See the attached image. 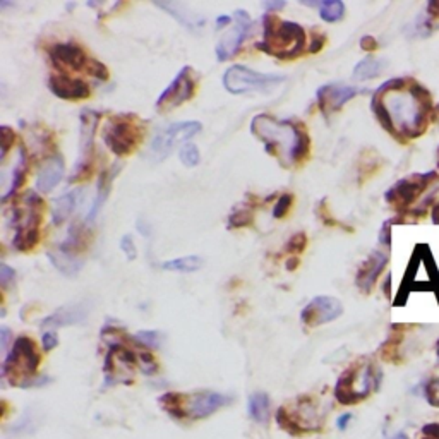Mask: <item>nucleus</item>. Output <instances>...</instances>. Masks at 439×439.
Wrapping results in <instances>:
<instances>
[{
  "mask_svg": "<svg viewBox=\"0 0 439 439\" xmlns=\"http://www.w3.org/2000/svg\"><path fill=\"white\" fill-rule=\"evenodd\" d=\"M371 110L388 134L409 141L427 131L434 106L422 84L409 77H395L374 91Z\"/></svg>",
  "mask_w": 439,
  "mask_h": 439,
  "instance_id": "obj_1",
  "label": "nucleus"
},
{
  "mask_svg": "<svg viewBox=\"0 0 439 439\" xmlns=\"http://www.w3.org/2000/svg\"><path fill=\"white\" fill-rule=\"evenodd\" d=\"M251 134L263 142L264 151L283 169H294L308 160L310 139L301 124L280 120L270 113H259L251 120Z\"/></svg>",
  "mask_w": 439,
  "mask_h": 439,
  "instance_id": "obj_2",
  "label": "nucleus"
},
{
  "mask_svg": "<svg viewBox=\"0 0 439 439\" xmlns=\"http://www.w3.org/2000/svg\"><path fill=\"white\" fill-rule=\"evenodd\" d=\"M304 45L306 31L301 24L281 21L277 14H264L263 40L256 48L280 60H292L302 55Z\"/></svg>",
  "mask_w": 439,
  "mask_h": 439,
  "instance_id": "obj_3",
  "label": "nucleus"
},
{
  "mask_svg": "<svg viewBox=\"0 0 439 439\" xmlns=\"http://www.w3.org/2000/svg\"><path fill=\"white\" fill-rule=\"evenodd\" d=\"M44 199L33 191L24 192L10 208V225L14 228L12 247L30 252L40 242V225L44 218Z\"/></svg>",
  "mask_w": 439,
  "mask_h": 439,
  "instance_id": "obj_4",
  "label": "nucleus"
},
{
  "mask_svg": "<svg viewBox=\"0 0 439 439\" xmlns=\"http://www.w3.org/2000/svg\"><path fill=\"white\" fill-rule=\"evenodd\" d=\"M230 398L215 391H198V393H167L160 398V405L177 419H205L228 405Z\"/></svg>",
  "mask_w": 439,
  "mask_h": 439,
  "instance_id": "obj_5",
  "label": "nucleus"
},
{
  "mask_svg": "<svg viewBox=\"0 0 439 439\" xmlns=\"http://www.w3.org/2000/svg\"><path fill=\"white\" fill-rule=\"evenodd\" d=\"M41 364V355L37 344L30 337H17L6 360H3V377L14 386H31Z\"/></svg>",
  "mask_w": 439,
  "mask_h": 439,
  "instance_id": "obj_6",
  "label": "nucleus"
},
{
  "mask_svg": "<svg viewBox=\"0 0 439 439\" xmlns=\"http://www.w3.org/2000/svg\"><path fill=\"white\" fill-rule=\"evenodd\" d=\"M380 384V371L369 360H360L348 367L335 386V396L344 405L366 400Z\"/></svg>",
  "mask_w": 439,
  "mask_h": 439,
  "instance_id": "obj_7",
  "label": "nucleus"
},
{
  "mask_svg": "<svg viewBox=\"0 0 439 439\" xmlns=\"http://www.w3.org/2000/svg\"><path fill=\"white\" fill-rule=\"evenodd\" d=\"M48 59L59 73L74 71V73H86L96 77L98 81H109V69L100 60L91 59L86 50L76 41H64V44H53L46 48Z\"/></svg>",
  "mask_w": 439,
  "mask_h": 439,
  "instance_id": "obj_8",
  "label": "nucleus"
},
{
  "mask_svg": "<svg viewBox=\"0 0 439 439\" xmlns=\"http://www.w3.org/2000/svg\"><path fill=\"white\" fill-rule=\"evenodd\" d=\"M144 127L134 113H117L109 117L103 129V141L106 148L117 156H127L141 142Z\"/></svg>",
  "mask_w": 439,
  "mask_h": 439,
  "instance_id": "obj_9",
  "label": "nucleus"
},
{
  "mask_svg": "<svg viewBox=\"0 0 439 439\" xmlns=\"http://www.w3.org/2000/svg\"><path fill=\"white\" fill-rule=\"evenodd\" d=\"M287 77L281 74H264L249 67L232 66L223 74V86L232 95H247V93H270L271 89L285 83Z\"/></svg>",
  "mask_w": 439,
  "mask_h": 439,
  "instance_id": "obj_10",
  "label": "nucleus"
},
{
  "mask_svg": "<svg viewBox=\"0 0 439 439\" xmlns=\"http://www.w3.org/2000/svg\"><path fill=\"white\" fill-rule=\"evenodd\" d=\"M203 129L201 122L198 120H185V122H174L170 126L163 127L158 134L153 138L149 144V158L153 162H162L165 160L178 144L184 146L185 142H191L196 134Z\"/></svg>",
  "mask_w": 439,
  "mask_h": 439,
  "instance_id": "obj_11",
  "label": "nucleus"
},
{
  "mask_svg": "<svg viewBox=\"0 0 439 439\" xmlns=\"http://www.w3.org/2000/svg\"><path fill=\"white\" fill-rule=\"evenodd\" d=\"M100 119H102V113L96 110L84 109L80 113V156H77L76 169L69 177V182L86 178L91 172L93 160H95V136Z\"/></svg>",
  "mask_w": 439,
  "mask_h": 439,
  "instance_id": "obj_12",
  "label": "nucleus"
},
{
  "mask_svg": "<svg viewBox=\"0 0 439 439\" xmlns=\"http://www.w3.org/2000/svg\"><path fill=\"white\" fill-rule=\"evenodd\" d=\"M436 178V172H426V174H413V176L400 178L395 182L384 194V199L390 206H393L398 212H405L409 209L413 203L419 199L427 189V185Z\"/></svg>",
  "mask_w": 439,
  "mask_h": 439,
  "instance_id": "obj_13",
  "label": "nucleus"
},
{
  "mask_svg": "<svg viewBox=\"0 0 439 439\" xmlns=\"http://www.w3.org/2000/svg\"><path fill=\"white\" fill-rule=\"evenodd\" d=\"M196 74L194 69L185 66L180 73L174 77L172 83L162 91V95L156 100V110L158 112H170L177 106L184 105L185 102L194 96L196 93Z\"/></svg>",
  "mask_w": 439,
  "mask_h": 439,
  "instance_id": "obj_14",
  "label": "nucleus"
},
{
  "mask_svg": "<svg viewBox=\"0 0 439 439\" xmlns=\"http://www.w3.org/2000/svg\"><path fill=\"white\" fill-rule=\"evenodd\" d=\"M234 19L235 26L232 28L230 31H227V33L220 38L218 45H216V59H218L220 62H227V60L234 59L239 53V50H241L242 44L245 41V38L251 33L252 23L247 10L237 9L234 12Z\"/></svg>",
  "mask_w": 439,
  "mask_h": 439,
  "instance_id": "obj_15",
  "label": "nucleus"
},
{
  "mask_svg": "<svg viewBox=\"0 0 439 439\" xmlns=\"http://www.w3.org/2000/svg\"><path fill=\"white\" fill-rule=\"evenodd\" d=\"M344 314V306L338 299L330 295H317L302 309L301 319L308 328H317L331 323Z\"/></svg>",
  "mask_w": 439,
  "mask_h": 439,
  "instance_id": "obj_16",
  "label": "nucleus"
},
{
  "mask_svg": "<svg viewBox=\"0 0 439 439\" xmlns=\"http://www.w3.org/2000/svg\"><path fill=\"white\" fill-rule=\"evenodd\" d=\"M360 93L359 88L348 86V84L342 83H330L324 84L317 89L316 100H317V109L321 110L324 117H330L331 113L338 112L340 109H344L351 100L355 98Z\"/></svg>",
  "mask_w": 439,
  "mask_h": 439,
  "instance_id": "obj_17",
  "label": "nucleus"
},
{
  "mask_svg": "<svg viewBox=\"0 0 439 439\" xmlns=\"http://www.w3.org/2000/svg\"><path fill=\"white\" fill-rule=\"evenodd\" d=\"M48 89L57 98L69 100V102L86 100L91 96V88H89L88 83L64 73H57L50 76Z\"/></svg>",
  "mask_w": 439,
  "mask_h": 439,
  "instance_id": "obj_18",
  "label": "nucleus"
},
{
  "mask_svg": "<svg viewBox=\"0 0 439 439\" xmlns=\"http://www.w3.org/2000/svg\"><path fill=\"white\" fill-rule=\"evenodd\" d=\"M388 264V256L384 252L374 251L369 258L360 264L359 271H357L355 277V285L364 292V294H369L373 290V287L376 285L377 278L383 273V270Z\"/></svg>",
  "mask_w": 439,
  "mask_h": 439,
  "instance_id": "obj_19",
  "label": "nucleus"
},
{
  "mask_svg": "<svg viewBox=\"0 0 439 439\" xmlns=\"http://www.w3.org/2000/svg\"><path fill=\"white\" fill-rule=\"evenodd\" d=\"M89 308L86 304H73L64 306V308L57 309L55 312L46 316L41 321V328L46 330H57V328L69 326V324H80L88 317Z\"/></svg>",
  "mask_w": 439,
  "mask_h": 439,
  "instance_id": "obj_20",
  "label": "nucleus"
},
{
  "mask_svg": "<svg viewBox=\"0 0 439 439\" xmlns=\"http://www.w3.org/2000/svg\"><path fill=\"white\" fill-rule=\"evenodd\" d=\"M64 172H66V165H64V158L59 153H55V155H52L50 158H46L44 165H41L40 172H38V191H40L41 194L53 191V189L60 184V180H62Z\"/></svg>",
  "mask_w": 439,
  "mask_h": 439,
  "instance_id": "obj_21",
  "label": "nucleus"
},
{
  "mask_svg": "<svg viewBox=\"0 0 439 439\" xmlns=\"http://www.w3.org/2000/svg\"><path fill=\"white\" fill-rule=\"evenodd\" d=\"M119 170H120V165H119V163H115V167H113L112 170H103V172L100 174L98 184H96L95 201H93V206L89 208V213H88V216H86L88 223H93V221L96 220V216H98L100 209L103 208V205H105L106 199H109L110 191H112L113 178L117 177Z\"/></svg>",
  "mask_w": 439,
  "mask_h": 439,
  "instance_id": "obj_22",
  "label": "nucleus"
},
{
  "mask_svg": "<svg viewBox=\"0 0 439 439\" xmlns=\"http://www.w3.org/2000/svg\"><path fill=\"white\" fill-rule=\"evenodd\" d=\"M46 256H48L52 266L59 270L62 274H66V277H77V273L83 270V261L74 252L57 247L53 251L46 252Z\"/></svg>",
  "mask_w": 439,
  "mask_h": 439,
  "instance_id": "obj_23",
  "label": "nucleus"
},
{
  "mask_svg": "<svg viewBox=\"0 0 439 439\" xmlns=\"http://www.w3.org/2000/svg\"><path fill=\"white\" fill-rule=\"evenodd\" d=\"M156 6L160 9L167 10L172 17H176L180 24H184L185 28L189 30H199L201 26H205V17H201L199 14H194L187 6L184 3H178V2H156Z\"/></svg>",
  "mask_w": 439,
  "mask_h": 439,
  "instance_id": "obj_24",
  "label": "nucleus"
},
{
  "mask_svg": "<svg viewBox=\"0 0 439 439\" xmlns=\"http://www.w3.org/2000/svg\"><path fill=\"white\" fill-rule=\"evenodd\" d=\"M77 192H66L60 198H57L52 205V223L55 227H60L64 221L69 220V216L73 215L74 209H76L77 205Z\"/></svg>",
  "mask_w": 439,
  "mask_h": 439,
  "instance_id": "obj_25",
  "label": "nucleus"
},
{
  "mask_svg": "<svg viewBox=\"0 0 439 439\" xmlns=\"http://www.w3.org/2000/svg\"><path fill=\"white\" fill-rule=\"evenodd\" d=\"M247 410L252 420H256V422L259 424H268V420H270V412H271L270 396L263 393V391L252 393L247 402Z\"/></svg>",
  "mask_w": 439,
  "mask_h": 439,
  "instance_id": "obj_26",
  "label": "nucleus"
},
{
  "mask_svg": "<svg viewBox=\"0 0 439 439\" xmlns=\"http://www.w3.org/2000/svg\"><path fill=\"white\" fill-rule=\"evenodd\" d=\"M381 71H383V60L376 59L373 55H367L366 59H362L353 67L352 76L357 81H369L380 76Z\"/></svg>",
  "mask_w": 439,
  "mask_h": 439,
  "instance_id": "obj_27",
  "label": "nucleus"
},
{
  "mask_svg": "<svg viewBox=\"0 0 439 439\" xmlns=\"http://www.w3.org/2000/svg\"><path fill=\"white\" fill-rule=\"evenodd\" d=\"M28 151L24 149V146H21V151H19V162H17L16 169H14L12 172V180H10V185H9V191H7V194L2 198V203H6L7 199L12 198L14 194L17 192V189L21 187V185L24 184V180H26V176H28Z\"/></svg>",
  "mask_w": 439,
  "mask_h": 439,
  "instance_id": "obj_28",
  "label": "nucleus"
},
{
  "mask_svg": "<svg viewBox=\"0 0 439 439\" xmlns=\"http://www.w3.org/2000/svg\"><path fill=\"white\" fill-rule=\"evenodd\" d=\"M163 270L178 271V273H192L203 268V258L199 256H184V258H176L162 264Z\"/></svg>",
  "mask_w": 439,
  "mask_h": 439,
  "instance_id": "obj_29",
  "label": "nucleus"
},
{
  "mask_svg": "<svg viewBox=\"0 0 439 439\" xmlns=\"http://www.w3.org/2000/svg\"><path fill=\"white\" fill-rule=\"evenodd\" d=\"M84 239H86V232H84L83 225L74 223L73 227L69 228V235H67L66 241H64L60 245H57V247L64 249V251L74 252V254H76V252L80 251V249L83 247L84 244H86V241H84Z\"/></svg>",
  "mask_w": 439,
  "mask_h": 439,
  "instance_id": "obj_30",
  "label": "nucleus"
},
{
  "mask_svg": "<svg viewBox=\"0 0 439 439\" xmlns=\"http://www.w3.org/2000/svg\"><path fill=\"white\" fill-rule=\"evenodd\" d=\"M345 16V3L340 0H326L319 7V17L324 23H338Z\"/></svg>",
  "mask_w": 439,
  "mask_h": 439,
  "instance_id": "obj_31",
  "label": "nucleus"
},
{
  "mask_svg": "<svg viewBox=\"0 0 439 439\" xmlns=\"http://www.w3.org/2000/svg\"><path fill=\"white\" fill-rule=\"evenodd\" d=\"M252 221H254V215H252L251 208L247 206H237L234 212L230 213L228 216V230L232 228H245V227H251Z\"/></svg>",
  "mask_w": 439,
  "mask_h": 439,
  "instance_id": "obj_32",
  "label": "nucleus"
},
{
  "mask_svg": "<svg viewBox=\"0 0 439 439\" xmlns=\"http://www.w3.org/2000/svg\"><path fill=\"white\" fill-rule=\"evenodd\" d=\"M178 160H180L184 167L192 169V167H198L199 162H201V153H199V148L194 142H185L178 149Z\"/></svg>",
  "mask_w": 439,
  "mask_h": 439,
  "instance_id": "obj_33",
  "label": "nucleus"
},
{
  "mask_svg": "<svg viewBox=\"0 0 439 439\" xmlns=\"http://www.w3.org/2000/svg\"><path fill=\"white\" fill-rule=\"evenodd\" d=\"M14 141H16V134H14V131L7 126L0 127V162H3L6 156L9 155L10 148L14 146Z\"/></svg>",
  "mask_w": 439,
  "mask_h": 439,
  "instance_id": "obj_34",
  "label": "nucleus"
},
{
  "mask_svg": "<svg viewBox=\"0 0 439 439\" xmlns=\"http://www.w3.org/2000/svg\"><path fill=\"white\" fill-rule=\"evenodd\" d=\"M134 340L139 342V345H144V347L148 348H158L160 344H162V333L153 330L139 331L134 337Z\"/></svg>",
  "mask_w": 439,
  "mask_h": 439,
  "instance_id": "obj_35",
  "label": "nucleus"
},
{
  "mask_svg": "<svg viewBox=\"0 0 439 439\" xmlns=\"http://www.w3.org/2000/svg\"><path fill=\"white\" fill-rule=\"evenodd\" d=\"M410 30H412V37L424 38V37H429V35L433 33L434 26L433 23H431L429 16H419L415 21H413Z\"/></svg>",
  "mask_w": 439,
  "mask_h": 439,
  "instance_id": "obj_36",
  "label": "nucleus"
},
{
  "mask_svg": "<svg viewBox=\"0 0 439 439\" xmlns=\"http://www.w3.org/2000/svg\"><path fill=\"white\" fill-rule=\"evenodd\" d=\"M306 245H308V237H306L304 232H297V234H294L288 239V242L285 244V251L297 256L306 251Z\"/></svg>",
  "mask_w": 439,
  "mask_h": 439,
  "instance_id": "obj_37",
  "label": "nucleus"
},
{
  "mask_svg": "<svg viewBox=\"0 0 439 439\" xmlns=\"http://www.w3.org/2000/svg\"><path fill=\"white\" fill-rule=\"evenodd\" d=\"M292 201H294V196L288 194V192L281 194L273 206V218H277V220L285 218V216L288 215V212H290Z\"/></svg>",
  "mask_w": 439,
  "mask_h": 439,
  "instance_id": "obj_38",
  "label": "nucleus"
},
{
  "mask_svg": "<svg viewBox=\"0 0 439 439\" xmlns=\"http://www.w3.org/2000/svg\"><path fill=\"white\" fill-rule=\"evenodd\" d=\"M427 402L433 407H439V369L431 376L429 383L426 384Z\"/></svg>",
  "mask_w": 439,
  "mask_h": 439,
  "instance_id": "obj_39",
  "label": "nucleus"
},
{
  "mask_svg": "<svg viewBox=\"0 0 439 439\" xmlns=\"http://www.w3.org/2000/svg\"><path fill=\"white\" fill-rule=\"evenodd\" d=\"M138 366L141 367L142 373L146 374H155L158 371V364H156L155 357L148 352H139L138 353Z\"/></svg>",
  "mask_w": 439,
  "mask_h": 439,
  "instance_id": "obj_40",
  "label": "nucleus"
},
{
  "mask_svg": "<svg viewBox=\"0 0 439 439\" xmlns=\"http://www.w3.org/2000/svg\"><path fill=\"white\" fill-rule=\"evenodd\" d=\"M120 249H122L124 256L127 258V261H134L138 258V247H136L134 241H132L131 235H124L120 239Z\"/></svg>",
  "mask_w": 439,
  "mask_h": 439,
  "instance_id": "obj_41",
  "label": "nucleus"
},
{
  "mask_svg": "<svg viewBox=\"0 0 439 439\" xmlns=\"http://www.w3.org/2000/svg\"><path fill=\"white\" fill-rule=\"evenodd\" d=\"M316 215L319 216L321 218V221H323L324 225H328V227H338V221L333 218V216L330 215V213H328V206H326V199H323V201L319 203V205H317V208H316ZM342 227V225H340Z\"/></svg>",
  "mask_w": 439,
  "mask_h": 439,
  "instance_id": "obj_42",
  "label": "nucleus"
},
{
  "mask_svg": "<svg viewBox=\"0 0 439 439\" xmlns=\"http://www.w3.org/2000/svg\"><path fill=\"white\" fill-rule=\"evenodd\" d=\"M398 223V218L386 220L380 230V244L384 247H391V225Z\"/></svg>",
  "mask_w": 439,
  "mask_h": 439,
  "instance_id": "obj_43",
  "label": "nucleus"
},
{
  "mask_svg": "<svg viewBox=\"0 0 439 439\" xmlns=\"http://www.w3.org/2000/svg\"><path fill=\"white\" fill-rule=\"evenodd\" d=\"M14 278H16V271H14V268L7 266L6 263L0 264V287L6 290V288H9V285L12 283Z\"/></svg>",
  "mask_w": 439,
  "mask_h": 439,
  "instance_id": "obj_44",
  "label": "nucleus"
},
{
  "mask_svg": "<svg viewBox=\"0 0 439 439\" xmlns=\"http://www.w3.org/2000/svg\"><path fill=\"white\" fill-rule=\"evenodd\" d=\"M324 44H326V35L321 33V31H317V30H314L312 37H310V45H309L308 52L309 53L321 52V48H323Z\"/></svg>",
  "mask_w": 439,
  "mask_h": 439,
  "instance_id": "obj_45",
  "label": "nucleus"
},
{
  "mask_svg": "<svg viewBox=\"0 0 439 439\" xmlns=\"http://www.w3.org/2000/svg\"><path fill=\"white\" fill-rule=\"evenodd\" d=\"M57 345H59V337H57L55 331H52V330L45 331L44 337H41V347H44V351L45 352L53 351Z\"/></svg>",
  "mask_w": 439,
  "mask_h": 439,
  "instance_id": "obj_46",
  "label": "nucleus"
},
{
  "mask_svg": "<svg viewBox=\"0 0 439 439\" xmlns=\"http://www.w3.org/2000/svg\"><path fill=\"white\" fill-rule=\"evenodd\" d=\"M263 7L266 10V14H277L287 7V2H281V0H266V2H263Z\"/></svg>",
  "mask_w": 439,
  "mask_h": 439,
  "instance_id": "obj_47",
  "label": "nucleus"
},
{
  "mask_svg": "<svg viewBox=\"0 0 439 439\" xmlns=\"http://www.w3.org/2000/svg\"><path fill=\"white\" fill-rule=\"evenodd\" d=\"M424 439H439V424H426L422 427Z\"/></svg>",
  "mask_w": 439,
  "mask_h": 439,
  "instance_id": "obj_48",
  "label": "nucleus"
},
{
  "mask_svg": "<svg viewBox=\"0 0 439 439\" xmlns=\"http://www.w3.org/2000/svg\"><path fill=\"white\" fill-rule=\"evenodd\" d=\"M360 48L364 50V52H374V50L377 48V41H376V38L374 37H369V35H367V37H362V40H360Z\"/></svg>",
  "mask_w": 439,
  "mask_h": 439,
  "instance_id": "obj_49",
  "label": "nucleus"
},
{
  "mask_svg": "<svg viewBox=\"0 0 439 439\" xmlns=\"http://www.w3.org/2000/svg\"><path fill=\"white\" fill-rule=\"evenodd\" d=\"M136 228H138V232L142 235V237H149V234H151V227H149L144 220L136 221Z\"/></svg>",
  "mask_w": 439,
  "mask_h": 439,
  "instance_id": "obj_50",
  "label": "nucleus"
},
{
  "mask_svg": "<svg viewBox=\"0 0 439 439\" xmlns=\"http://www.w3.org/2000/svg\"><path fill=\"white\" fill-rule=\"evenodd\" d=\"M427 16L439 17V0H431V2L427 3Z\"/></svg>",
  "mask_w": 439,
  "mask_h": 439,
  "instance_id": "obj_51",
  "label": "nucleus"
},
{
  "mask_svg": "<svg viewBox=\"0 0 439 439\" xmlns=\"http://www.w3.org/2000/svg\"><path fill=\"white\" fill-rule=\"evenodd\" d=\"M9 340H10V331H9V328L2 326V328H0V342H2V348H3V351H7V345H9Z\"/></svg>",
  "mask_w": 439,
  "mask_h": 439,
  "instance_id": "obj_52",
  "label": "nucleus"
},
{
  "mask_svg": "<svg viewBox=\"0 0 439 439\" xmlns=\"http://www.w3.org/2000/svg\"><path fill=\"white\" fill-rule=\"evenodd\" d=\"M232 21H234V17H232V16H220V17H216V28H218V30H221V28L230 26Z\"/></svg>",
  "mask_w": 439,
  "mask_h": 439,
  "instance_id": "obj_53",
  "label": "nucleus"
},
{
  "mask_svg": "<svg viewBox=\"0 0 439 439\" xmlns=\"http://www.w3.org/2000/svg\"><path fill=\"white\" fill-rule=\"evenodd\" d=\"M299 264H301V259H299L297 256H292V258H288L287 263H285V268H287L288 271H295L299 268Z\"/></svg>",
  "mask_w": 439,
  "mask_h": 439,
  "instance_id": "obj_54",
  "label": "nucleus"
},
{
  "mask_svg": "<svg viewBox=\"0 0 439 439\" xmlns=\"http://www.w3.org/2000/svg\"><path fill=\"white\" fill-rule=\"evenodd\" d=\"M352 419V415L351 413H345V415H342L340 419H338V427H340V429H345V427H347V424H348V420Z\"/></svg>",
  "mask_w": 439,
  "mask_h": 439,
  "instance_id": "obj_55",
  "label": "nucleus"
},
{
  "mask_svg": "<svg viewBox=\"0 0 439 439\" xmlns=\"http://www.w3.org/2000/svg\"><path fill=\"white\" fill-rule=\"evenodd\" d=\"M390 285H391V274H388V277H386V283L383 285V290H384V294H386L388 299H391V288H390Z\"/></svg>",
  "mask_w": 439,
  "mask_h": 439,
  "instance_id": "obj_56",
  "label": "nucleus"
},
{
  "mask_svg": "<svg viewBox=\"0 0 439 439\" xmlns=\"http://www.w3.org/2000/svg\"><path fill=\"white\" fill-rule=\"evenodd\" d=\"M433 223L439 225V203L438 205H434V208H433Z\"/></svg>",
  "mask_w": 439,
  "mask_h": 439,
  "instance_id": "obj_57",
  "label": "nucleus"
},
{
  "mask_svg": "<svg viewBox=\"0 0 439 439\" xmlns=\"http://www.w3.org/2000/svg\"><path fill=\"white\" fill-rule=\"evenodd\" d=\"M391 439H409V438H407L405 434H396V436L391 438Z\"/></svg>",
  "mask_w": 439,
  "mask_h": 439,
  "instance_id": "obj_58",
  "label": "nucleus"
},
{
  "mask_svg": "<svg viewBox=\"0 0 439 439\" xmlns=\"http://www.w3.org/2000/svg\"><path fill=\"white\" fill-rule=\"evenodd\" d=\"M436 351H438V355H439V340H438V347H436Z\"/></svg>",
  "mask_w": 439,
  "mask_h": 439,
  "instance_id": "obj_59",
  "label": "nucleus"
}]
</instances>
